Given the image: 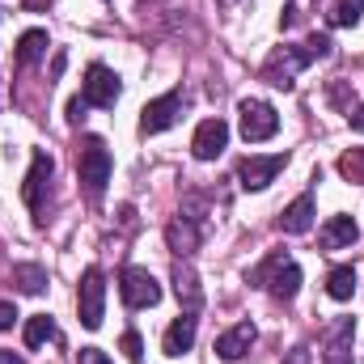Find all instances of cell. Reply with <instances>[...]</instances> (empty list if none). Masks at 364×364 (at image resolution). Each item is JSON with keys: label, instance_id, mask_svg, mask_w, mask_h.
I'll list each match as a JSON object with an SVG mask.
<instances>
[{"label": "cell", "instance_id": "obj_1", "mask_svg": "<svg viewBox=\"0 0 364 364\" xmlns=\"http://www.w3.org/2000/svg\"><path fill=\"white\" fill-rule=\"evenodd\" d=\"M255 288H267L275 301H292L296 292H301V267L284 255V250H275V255H267L255 272L246 275Z\"/></svg>", "mask_w": 364, "mask_h": 364}, {"label": "cell", "instance_id": "obj_2", "mask_svg": "<svg viewBox=\"0 0 364 364\" xmlns=\"http://www.w3.org/2000/svg\"><path fill=\"white\" fill-rule=\"evenodd\" d=\"M77 170H81L85 191L97 199V195L106 191V182H110V149H106L97 136H85V144H81V157H77Z\"/></svg>", "mask_w": 364, "mask_h": 364}, {"label": "cell", "instance_id": "obj_3", "mask_svg": "<svg viewBox=\"0 0 364 364\" xmlns=\"http://www.w3.org/2000/svg\"><path fill=\"white\" fill-rule=\"evenodd\" d=\"M77 314H81V326L85 331H97L102 318H106V275L90 267L81 275V288H77Z\"/></svg>", "mask_w": 364, "mask_h": 364}, {"label": "cell", "instance_id": "obj_4", "mask_svg": "<svg viewBox=\"0 0 364 364\" xmlns=\"http://www.w3.org/2000/svg\"><path fill=\"white\" fill-rule=\"evenodd\" d=\"M237 114H242V136H246V144H263V140H272L275 132H279L275 106L259 102V97H246V102L237 106Z\"/></svg>", "mask_w": 364, "mask_h": 364}, {"label": "cell", "instance_id": "obj_5", "mask_svg": "<svg viewBox=\"0 0 364 364\" xmlns=\"http://www.w3.org/2000/svg\"><path fill=\"white\" fill-rule=\"evenodd\" d=\"M119 296H123L127 309H149V305L161 301V284L144 272V267H123V275H119Z\"/></svg>", "mask_w": 364, "mask_h": 364}, {"label": "cell", "instance_id": "obj_6", "mask_svg": "<svg viewBox=\"0 0 364 364\" xmlns=\"http://www.w3.org/2000/svg\"><path fill=\"white\" fill-rule=\"evenodd\" d=\"M119 93H123V85H119V77L106 64H93L90 73H85V81H81V102L97 106V110H110L119 102Z\"/></svg>", "mask_w": 364, "mask_h": 364}, {"label": "cell", "instance_id": "obj_7", "mask_svg": "<svg viewBox=\"0 0 364 364\" xmlns=\"http://www.w3.org/2000/svg\"><path fill=\"white\" fill-rule=\"evenodd\" d=\"M309 64V51H296V47H279L272 60L263 64V81L275 90H292L296 85V73Z\"/></svg>", "mask_w": 364, "mask_h": 364}, {"label": "cell", "instance_id": "obj_8", "mask_svg": "<svg viewBox=\"0 0 364 364\" xmlns=\"http://www.w3.org/2000/svg\"><path fill=\"white\" fill-rule=\"evenodd\" d=\"M182 114V93H161V97H153L144 110H140V132L144 136H157V132H170L174 123H178Z\"/></svg>", "mask_w": 364, "mask_h": 364}, {"label": "cell", "instance_id": "obj_9", "mask_svg": "<svg viewBox=\"0 0 364 364\" xmlns=\"http://www.w3.org/2000/svg\"><path fill=\"white\" fill-rule=\"evenodd\" d=\"M284 166H288V153H272V157H246V161L237 166V178H242V186H246V191H267Z\"/></svg>", "mask_w": 364, "mask_h": 364}, {"label": "cell", "instance_id": "obj_10", "mask_svg": "<svg viewBox=\"0 0 364 364\" xmlns=\"http://www.w3.org/2000/svg\"><path fill=\"white\" fill-rule=\"evenodd\" d=\"M225 149H229V123H225V119H203V123L195 127L191 153H195L199 161H216Z\"/></svg>", "mask_w": 364, "mask_h": 364}, {"label": "cell", "instance_id": "obj_11", "mask_svg": "<svg viewBox=\"0 0 364 364\" xmlns=\"http://www.w3.org/2000/svg\"><path fill=\"white\" fill-rule=\"evenodd\" d=\"M51 170H55L51 153H34L30 174H26V182H21V199L30 203V212H43V191H47V182H51Z\"/></svg>", "mask_w": 364, "mask_h": 364}, {"label": "cell", "instance_id": "obj_12", "mask_svg": "<svg viewBox=\"0 0 364 364\" xmlns=\"http://www.w3.org/2000/svg\"><path fill=\"white\" fill-rule=\"evenodd\" d=\"M255 339H259L255 322H237V326H229V331L216 339V356H220L225 364H237L250 348H255Z\"/></svg>", "mask_w": 364, "mask_h": 364}, {"label": "cell", "instance_id": "obj_13", "mask_svg": "<svg viewBox=\"0 0 364 364\" xmlns=\"http://www.w3.org/2000/svg\"><path fill=\"white\" fill-rule=\"evenodd\" d=\"M174 292H178L182 301V314H199L203 309V288H199V275L191 263H174Z\"/></svg>", "mask_w": 364, "mask_h": 364}, {"label": "cell", "instance_id": "obj_14", "mask_svg": "<svg viewBox=\"0 0 364 364\" xmlns=\"http://www.w3.org/2000/svg\"><path fill=\"white\" fill-rule=\"evenodd\" d=\"M166 242H170V250H174V255H182V259H186V255H195V250H199V242H203V233H199V220H191V216H174V220H170V229H166Z\"/></svg>", "mask_w": 364, "mask_h": 364}, {"label": "cell", "instance_id": "obj_15", "mask_svg": "<svg viewBox=\"0 0 364 364\" xmlns=\"http://www.w3.org/2000/svg\"><path fill=\"white\" fill-rule=\"evenodd\" d=\"M195 331H199V318H195V314H178V318L170 322L166 339H161V352H166V356L191 352V348H195Z\"/></svg>", "mask_w": 364, "mask_h": 364}, {"label": "cell", "instance_id": "obj_16", "mask_svg": "<svg viewBox=\"0 0 364 364\" xmlns=\"http://www.w3.org/2000/svg\"><path fill=\"white\" fill-rule=\"evenodd\" d=\"M352 339H356V322L339 318L326 335V364H352Z\"/></svg>", "mask_w": 364, "mask_h": 364}, {"label": "cell", "instance_id": "obj_17", "mask_svg": "<svg viewBox=\"0 0 364 364\" xmlns=\"http://www.w3.org/2000/svg\"><path fill=\"white\" fill-rule=\"evenodd\" d=\"M360 237V225L352 220V216H331L326 225H322V250H343V246H352Z\"/></svg>", "mask_w": 364, "mask_h": 364}, {"label": "cell", "instance_id": "obj_18", "mask_svg": "<svg viewBox=\"0 0 364 364\" xmlns=\"http://www.w3.org/2000/svg\"><path fill=\"white\" fill-rule=\"evenodd\" d=\"M279 229H284V233H309V229H314V195L292 199V203L284 208V216H279Z\"/></svg>", "mask_w": 364, "mask_h": 364}, {"label": "cell", "instance_id": "obj_19", "mask_svg": "<svg viewBox=\"0 0 364 364\" xmlns=\"http://www.w3.org/2000/svg\"><path fill=\"white\" fill-rule=\"evenodd\" d=\"M47 47H51V38H47V30H26V34L17 38V64H21V68H30V64H38V60L47 55Z\"/></svg>", "mask_w": 364, "mask_h": 364}, {"label": "cell", "instance_id": "obj_20", "mask_svg": "<svg viewBox=\"0 0 364 364\" xmlns=\"http://www.w3.org/2000/svg\"><path fill=\"white\" fill-rule=\"evenodd\" d=\"M13 284H17L21 292H30V296H38V292L47 288V272H43L38 263H17V267H13Z\"/></svg>", "mask_w": 364, "mask_h": 364}, {"label": "cell", "instance_id": "obj_21", "mask_svg": "<svg viewBox=\"0 0 364 364\" xmlns=\"http://www.w3.org/2000/svg\"><path fill=\"white\" fill-rule=\"evenodd\" d=\"M55 339V318L51 314H34L30 322H26V348H43V343H51Z\"/></svg>", "mask_w": 364, "mask_h": 364}, {"label": "cell", "instance_id": "obj_22", "mask_svg": "<svg viewBox=\"0 0 364 364\" xmlns=\"http://www.w3.org/2000/svg\"><path fill=\"white\" fill-rule=\"evenodd\" d=\"M326 292H331L335 301H352V292H356V272H352V267H335V272L326 275Z\"/></svg>", "mask_w": 364, "mask_h": 364}, {"label": "cell", "instance_id": "obj_23", "mask_svg": "<svg viewBox=\"0 0 364 364\" xmlns=\"http://www.w3.org/2000/svg\"><path fill=\"white\" fill-rule=\"evenodd\" d=\"M364 17V0H335L331 4V26H356Z\"/></svg>", "mask_w": 364, "mask_h": 364}, {"label": "cell", "instance_id": "obj_24", "mask_svg": "<svg viewBox=\"0 0 364 364\" xmlns=\"http://www.w3.org/2000/svg\"><path fill=\"white\" fill-rule=\"evenodd\" d=\"M339 170H343V178L364 182V149H356V153H348V157H339Z\"/></svg>", "mask_w": 364, "mask_h": 364}, {"label": "cell", "instance_id": "obj_25", "mask_svg": "<svg viewBox=\"0 0 364 364\" xmlns=\"http://www.w3.org/2000/svg\"><path fill=\"white\" fill-rule=\"evenodd\" d=\"M123 356H127V360H144V343H140V335H136V331H127V335H123Z\"/></svg>", "mask_w": 364, "mask_h": 364}, {"label": "cell", "instance_id": "obj_26", "mask_svg": "<svg viewBox=\"0 0 364 364\" xmlns=\"http://www.w3.org/2000/svg\"><path fill=\"white\" fill-rule=\"evenodd\" d=\"M305 51H309V60H326V55H331V38H326V34H314V38L305 43Z\"/></svg>", "mask_w": 364, "mask_h": 364}, {"label": "cell", "instance_id": "obj_27", "mask_svg": "<svg viewBox=\"0 0 364 364\" xmlns=\"http://www.w3.org/2000/svg\"><path fill=\"white\" fill-rule=\"evenodd\" d=\"M17 322V305L13 301H0V331H9Z\"/></svg>", "mask_w": 364, "mask_h": 364}, {"label": "cell", "instance_id": "obj_28", "mask_svg": "<svg viewBox=\"0 0 364 364\" xmlns=\"http://www.w3.org/2000/svg\"><path fill=\"white\" fill-rule=\"evenodd\" d=\"M81 364H114V360H110L106 352H97V348H85V352H81Z\"/></svg>", "mask_w": 364, "mask_h": 364}, {"label": "cell", "instance_id": "obj_29", "mask_svg": "<svg viewBox=\"0 0 364 364\" xmlns=\"http://www.w3.org/2000/svg\"><path fill=\"white\" fill-rule=\"evenodd\" d=\"M284 364H309V348H292V352L284 356Z\"/></svg>", "mask_w": 364, "mask_h": 364}, {"label": "cell", "instance_id": "obj_30", "mask_svg": "<svg viewBox=\"0 0 364 364\" xmlns=\"http://www.w3.org/2000/svg\"><path fill=\"white\" fill-rule=\"evenodd\" d=\"M85 110H90V106H85V102H81V97H73V102H68V119H73V123H77V119H81V114H85Z\"/></svg>", "mask_w": 364, "mask_h": 364}, {"label": "cell", "instance_id": "obj_31", "mask_svg": "<svg viewBox=\"0 0 364 364\" xmlns=\"http://www.w3.org/2000/svg\"><path fill=\"white\" fill-rule=\"evenodd\" d=\"M348 119H352V127H356V132H364V106H356V110H348Z\"/></svg>", "mask_w": 364, "mask_h": 364}, {"label": "cell", "instance_id": "obj_32", "mask_svg": "<svg viewBox=\"0 0 364 364\" xmlns=\"http://www.w3.org/2000/svg\"><path fill=\"white\" fill-rule=\"evenodd\" d=\"M0 364H26L21 356H13V352H0Z\"/></svg>", "mask_w": 364, "mask_h": 364}]
</instances>
